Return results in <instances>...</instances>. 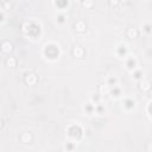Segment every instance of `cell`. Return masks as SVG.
Listing matches in <instances>:
<instances>
[{"label": "cell", "mask_w": 152, "mask_h": 152, "mask_svg": "<svg viewBox=\"0 0 152 152\" xmlns=\"http://www.w3.org/2000/svg\"><path fill=\"white\" fill-rule=\"evenodd\" d=\"M110 3H111L112 5H118V4H119V0H110Z\"/></svg>", "instance_id": "30bf717a"}, {"label": "cell", "mask_w": 152, "mask_h": 152, "mask_svg": "<svg viewBox=\"0 0 152 152\" xmlns=\"http://www.w3.org/2000/svg\"><path fill=\"white\" fill-rule=\"evenodd\" d=\"M75 27H76V31L77 32H84L86 31V23L83 20H79L77 23H76Z\"/></svg>", "instance_id": "52a82bcc"}, {"label": "cell", "mask_w": 152, "mask_h": 152, "mask_svg": "<svg viewBox=\"0 0 152 152\" xmlns=\"http://www.w3.org/2000/svg\"><path fill=\"white\" fill-rule=\"evenodd\" d=\"M3 7H4V10H5V7H7V8H11V3H3Z\"/></svg>", "instance_id": "9c48e42d"}, {"label": "cell", "mask_w": 152, "mask_h": 152, "mask_svg": "<svg viewBox=\"0 0 152 152\" xmlns=\"http://www.w3.org/2000/svg\"><path fill=\"white\" fill-rule=\"evenodd\" d=\"M1 48H3V52H5V53H8V52H11V51L13 50L12 43H10L8 40H3Z\"/></svg>", "instance_id": "7a4b0ae2"}, {"label": "cell", "mask_w": 152, "mask_h": 152, "mask_svg": "<svg viewBox=\"0 0 152 152\" xmlns=\"http://www.w3.org/2000/svg\"><path fill=\"white\" fill-rule=\"evenodd\" d=\"M19 139H20V142L23 143V144H27V143H30V142H31L32 137H31V134H30V133H21V134H20V137H19Z\"/></svg>", "instance_id": "8992f818"}, {"label": "cell", "mask_w": 152, "mask_h": 152, "mask_svg": "<svg viewBox=\"0 0 152 152\" xmlns=\"http://www.w3.org/2000/svg\"><path fill=\"white\" fill-rule=\"evenodd\" d=\"M126 35H127L128 38L133 39V38H137V37L139 36V31H138V29L129 27V29H127V31H126Z\"/></svg>", "instance_id": "277c9868"}, {"label": "cell", "mask_w": 152, "mask_h": 152, "mask_svg": "<svg viewBox=\"0 0 152 152\" xmlns=\"http://www.w3.org/2000/svg\"><path fill=\"white\" fill-rule=\"evenodd\" d=\"M37 80H38V79H37V75H36V74H34V73L27 74V75H26V77H25V82H26L27 84H30V86L36 84Z\"/></svg>", "instance_id": "6da1fadb"}, {"label": "cell", "mask_w": 152, "mask_h": 152, "mask_svg": "<svg viewBox=\"0 0 152 152\" xmlns=\"http://www.w3.org/2000/svg\"><path fill=\"white\" fill-rule=\"evenodd\" d=\"M5 63H6V66H7V67H10V68H14V67L17 66V60H16L14 57H7L6 61H5Z\"/></svg>", "instance_id": "ba28073f"}, {"label": "cell", "mask_w": 152, "mask_h": 152, "mask_svg": "<svg viewBox=\"0 0 152 152\" xmlns=\"http://www.w3.org/2000/svg\"><path fill=\"white\" fill-rule=\"evenodd\" d=\"M83 53H84V50H83L81 47H75V48L73 49V55H74L75 57L81 58V57L83 56Z\"/></svg>", "instance_id": "5b68a950"}, {"label": "cell", "mask_w": 152, "mask_h": 152, "mask_svg": "<svg viewBox=\"0 0 152 152\" xmlns=\"http://www.w3.org/2000/svg\"><path fill=\"white\" fill-rule=\"evenodd\" d=\"M139 89L142 90V92H149V90L151 89V83H150V81H147V80L140 81V83H139Z\"/></svg>", "instance_id": "3957f363"}]
</instances>
